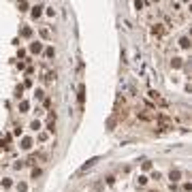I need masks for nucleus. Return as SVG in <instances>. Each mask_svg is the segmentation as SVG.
Segmentation results:
<instances>
[{
	"mask_svg": "<svg viewBox=\"0 0 192 192\" xmlns=\"http://www.w3.org/2000/svg\"><path fill=\"white\" fill-rule=\"evenodd\" d=\"M137 184H139V186H145V184H147V177H145V175H139Z\"/></svg>",
	"mask_w": 192,
	"mask_h": 192,
	"instance_id": "obj_10",
	"label": "nucleus"
},
{
	"mask_svg": "<svg viewBox=\"0 0 192 192\" xmlns=\"http://www.w3.org/2000/svg\"><path fill=\"white\" fill-rule=\"evenodd\" d=\"M41 175V169H36V166H34V169H32V179H36Z\"/></svg>",
	"mask_w": 192,
	"mask_h": 192,
	"instance_id": "obj_15",
	"label": "nucleus"
},
{
	"mask_svg": "<svg viewBox=\"0 0 192 192\" xmlns=\"http://www.w3.org/2000/svg\"><path fill=\"white\" fill-rule=\"evenodd\" d=\"M83 101H85V85L81 83L79 85V103H83Z\"/></svg>",
	"mask_w": 192,
	"mask_h": 192,
	"instance_id": "obj_4",
	"label": "nucleus"
},
{
	"mask_svg": "<svg viewBox=\"0 0 192 192\" xmlns=\"http://www.w3.org/2000/svg\"><path fill=\"white\" fill-rule=\"evenodd\" d=\"M47 130H49V132L56 130V119H49V124H47Z\"/></svg>",
	"mask_w": 192,
	"mask_h": 192,
	"instance_id": "obj_9",
	"label": "nucleus"
},
{
	"mask_svg": "<svg viewBox=\"0 0 192 192\" xmlns=\"http://www.w3.org/2000/svg\"><path fill=\"white\" fill-rule=\"evenodd\" d=\"M2 188H11V179H2Z\"/></svg>",
	"mask_w": 192,
	"mask_h": 192,
	"instance_id": "obj_19",
	"label": "nucleus"
},
{
	"mask_svg": "<svg viewBox=\"0 0 192 192\" xmlns=\"http://www.w3.org/2000/svg\"><path fill=\"white\" fill-rule=\"evenodd\" d=\"M154 32H156V34H164V28H160V23H156V26H154Z\"/></svg>",
	"mask_w": 192,
	"mask_h": 192,
	"instance_id": "obj_13",
	"label": "nucleus"
},
{
	"mask_svg": "<svg viewBox=\"0 0 192 192\" xmlns=\"http://www.w3.org/2000/svg\"><path fill=\"white\" fill-rule=\"evenodd\" d=\"M19 109H21V111H23V113H26V111H28V109H30V105H28V103H26V101H21V103H19Z\"/></svg>",
	"mask_w": 192,
	"mask_h": 192,
	"instance_id": "obj_8",
	"label": "nucleus"
},
{
	"mask_svg": "<svg viewBox=\"0 0 192 192\" xmlns=\"http://www.w3.org/2000/svg\"><path fill=\"white\" fill-rule=\"evenodd\" d=\"M21 36H32V28H23L21 30Z\"/></svg>",
	"mask_w": 192,
	"mask_h": 192,
	"instance_id": "obj_12",
	"label": "nucleus"
},
{
	"mask_svg": "<svg viewBox=\"0 0 192 192\" xmlns=\"http://www.w3.org/2000/svg\"><path fill=\"white\" fill-rule=\"evenodd\" d=\"M30 128H32V130H39V128H41V122H39V119H34V122L30 124Z\"/></svg>",
	"mask_w": 192,
	"mask_h": 192,
	"instance_id": "obj_14",
	"label": "nucleus"
},
{
	"mask_svg": "<svg viewBox=\"0 0 192 192\" xmlns=\"http://www.w3.org/2000/svg\"><path fill=\"white\" fill-rule=\"evenodd\" d=\"M21 147H23V150H30V147H32V139H30V137H23Z\"/></svg>",
	"mask_w": 192,
	"mask_h": 192,
	"instance_id": "obj_3",
	"label": "nucleus"
},
{
	"mask_svg": "<svg viewBox=\"0 0 192 192\" xmlns=\"http://www.w3.org/2000/svg\"><path fill=\"white\" fill-rule=\"evenodd\" d=\"M45 56H47V58H54V56H56V49H54V47H47V49H45Z\"/></svg>",
	"mask_w": 192,
	"mask_h": 192,
	"instance_id": "obj_5",
	"label": "nucleus"
},
{
	"mask_svg": "<svg viewBox=\"0 0 192 192\" xmlns=\"http://www.w3.org/2000/svg\"><path fill=\"white\" fill-rule=\"evenodd\" d=\"M143 169L150 171V169H152V162H150V160H145V162H143Z\"/></svg>",
	"mask_w": 192,
	"mask_h": 192,
	"instance_id": "obj_16",
	"label": "nucleus"
},
{
	"mask_svg": "<svg viewBox=\"0 0 192 192\" xmlns=\"http://www.w3.org/2000/svg\"><path fill=\"white\" fill-rule=\"evenodd\" d=\"M179 45H181V47H190V39H188V36H181V39H179Z\"/></svg>",
	"mask_w": 192,
	"mask_h": 192,
	"instance_id": "obj_6",
	"label": "nucleus"
},
{
	"mask_svg": "<svg viewBox=\"0 0 192 192\" xmlns=\"http://www.w3.org/2000/svg\"><path fill=\"white\" fill-rule=\"evenodd\" d=\"M41 9H43V7H34V9H32V17H39V15L43 13Z\"/></svg>",
	"mask_w": 192,
	"mask_h": 192,
	"instance_id": "obj_11",
	"label": "nucleus"
},
{
	"mask_svg": "<svg viewBox=\"0 0 192 192\" xmlns=\"http://www.w3.org/2000/svg\"><path fill=\"white\" fill-rule=\"evenodd\" d=\"M150 98H152V101H154V103H156V105H160V107H166V105H169V103H166V101H164V98H162V96H160V94H158V92H154V90H152V92H150Z\"/></svg>",
	"mask_w": 192,
	"mask_h": 192,
	"instance_id": "obj_1",
	"label": "nucleus"
},
{
	"mask_svg": "<svg viewBox=\"0 0 192 192\" xmlns=\"http://www.w3.org/2000/svg\"><path fill=\"white\" fill-rule=\"evenodd\" d=\"M173 66H175V68H179V66H181V60H179V58H175V60H173Z\"/></svg>",
	"mask_w": 192,
	"mask_h": 192,
	"instance_id": "obj_18",
	"label": "nucleus"
},
{
	"mask_svg": "<svg viewBox=\"0 0 192 192\" xmlns=\"http://www.w3.org/2000/svg\"><path fill=\"white\" fill-rule=\"evenodd\" d=\"M30 51L32 54H41L43 51V45L41 43H30Z\"/></svg>",
	"mask_w": 192,
	"mask_h": 192,
	"instance_id": "obj_2",
	"label": "nucleus"
},
{
	"mask_svg": "<svg viewBox=\"0 0 192 192\" xmlns=\"http://www.w3.org/2000/svg\"><path fill=\"white\" fill-rule=\"evenodd\" d=\"M17 190H19V192H26V190H28V186H26V184H19V186H17Z\"/></svg>",
	"mask_w": 192,
	"mask_h": 192,
	"instance_id": "obj_17",
	"label": "nucleus"
},
{
	"mask_svg": "<svg viewBox=\"0 0 192 192\" xmlns=\"http://www.w3.org/2000/svg\"><path fill=\"white\" fill-rule=\"evenodd\" d=\"M41 36L43 39H49V30H41Z\"/></svg>",
	"mask_w": 192,
	"mask_h": 192,
	"instance_id": "obj_20",
	"label": "nucleus"
},
{
	"mask_svg": "<svg viewBox=\"0 0 192 192\" xmlns=\"http://www.w3.org/2000/svg\"><path fill=\"white\" fill-rule=\"evenodd\" d=\"M169 177H171V181H177V179L181 177V173H179V171H171V175H169Z\"/></svg>",
	"mask_w": 192,
	"mask_h": 192,
	"instance_id": "obj_7",
	"label": "nucleus"
}]
</instances>
